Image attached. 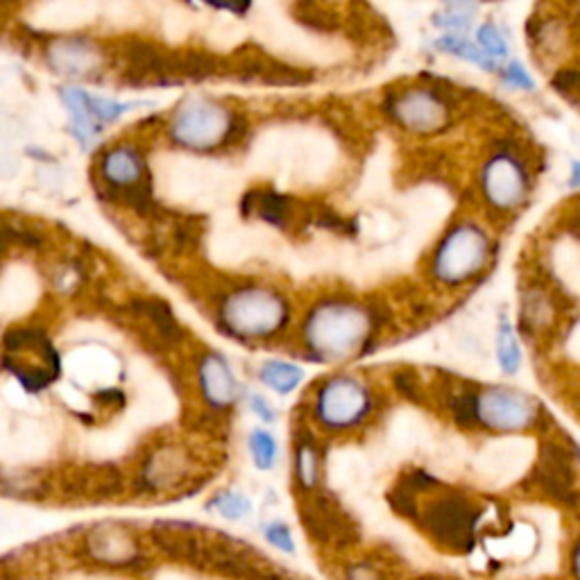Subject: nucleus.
<instances>
[{
  "mask_svg": "<svg viewBox=\"0 0 580 580\" xmlns=\"http://www.w3.org/2000/svg\"><path fill=\"white\" fill-rule=\"evenodd\" d=\"M381 329V313L363 300L323 298L302 323V350L315 363H345L370 350Z\"/></svg>",
  "mask_w": 580,
  "mask_h": 580,
  "instance_id": "nucleus-1",
  "label": "nucleus"
},
{
  "mask_svg": "<svg viewBox=\"0 0 580 580\" xmlns=\"http://www.w3.org/2000/svg\"><path fill=\"white\" fill-rule=\"evenodd\" d=\"M446 413L461 429L492 436H517L538 429L546 419L533 394L513 386H458L446 394Z\"/></svg>",
  "mask_w": 580,
  "mask_h": 580,
  "instance_id": "nucleus-2",
  "label": "nucleus"
},
{
  "mask_svg": "<svg viewBox=\"0 0 580 580\" xmlns=\"http://www.w3.org/2000/svg\"><path fill=\"white\" fill-rule=\"evenodd\" d=\"M290 302L263 283H245L229 290L218 306L223 331L243 342H268L279 338L290 323Z\"/></svg>",
  "mask_w": 580,
  "mask_h": 580,
  "instance_id": "nucleus-3",
  "label": "nucleus"
},
{
  "mask_svg": "<svg viewBox=\"0 0 580 580\" xmlns=\"http://www.w3.org/2000/svg\"><path fill=\"white\" fill-rule=\"evenodd\" d=\"M377 411L373 386L354 375H333L313 388L311 419L323 433L342 436L361 429Z\"/></svg>",
  "mask_w": 580,
  "mask_h": 580,
  "instance_id": "nucleus-4",
  "label": "nucleus"
},
{
  "mask_svg": "<svg viewBox=\"0 0 580 580\" xmlns=\"http://www.w3.org/2000/svg\"><path fill=\"white\" fill-rule=\"evenodd\" d=\"M492 259V243L477 223H456L442 234L431 252L429 275L444 288H461L477 279Z\"/></svg>",
  "mask_w": 580,
  "mask_h": 580,
  "instance_id": "nucleus-5",
  "label": "nucleus"
},
{
  "mask_svg": "<svg viewBox=\"0 0 580 580\" xmlns=\"http://www.w3.org/2000/svg\"><path fill=\"white\" fill-rule=\"evenodd\" d=\"M243 135V121L227 104L209 98L184 100L173 121L171 139L196 152H211L239 141Z\"/></svg>",
  "mask_w": 580,
  "mask_h": 580,
  "instance_id": "nucleus-6",
  "label": "nucleus"
},
{
  "mask_svg": "<svg viewBox=\"0 0 580 580\" xmlns=\"http://www.w3.org/2000/svg\"><path fill=\"white\" fill-rule=\"evenodd\" d=\"M479 189L488 209L499 216H510L531 196V173L524 156L510 148H494L481 164Z\"/></svg>",
  "mask_w": 580,
  "mask_h": 580,
  "instance_id": "nucleus-7",
  "label": "nucleus"
},
{
  "mask_svg": "<svg viewBox=\"0 0 580 580\" xmlns=\"http://www.w3.org/2000/svg\"><path fill=\"white\" fill-rule=\"evenodd\" d=\"M479 508L463 492H442L427 506H419L415 521L442 549L463 553L474 542V529H477Z\"/></svg>",
  "mask_w": 580,
  "mask_h": 580,
  "instance_id": "nucleus-8",
  "label": "nucleus"
},
{
  "mask_svg": "<svg viewBox=\"0 0 580 580\" xmlns=\"http://www.w3.org/2000/svg\"><path fill=\"white\" fill-rule=\"evenodd\" d=\"M386 114L408 135L431 137L452 123V100L433 85H413L386 98Z\"/></svg>",
  "mask_w": 580,
  "mask_h": 580,
  "instance_id": "nucleus-9",
  "label": "nucleus"
},
{
  "mask_svg": "<svg viewBox=\"0 0 580 580\" xmlns=\"http://www.w3.org/2000/svg\"><path fill=\"white\" fill-rule=\"evenodd\" d=\"M302 499L304 501L298 515L304 526V533L313 544L345 549L358 542V524L338 504V499L331 492L318 490Z\"/></svg>",
  "mask_w": 580,
  "mask_h": 580,
  "instance_id": "nucleus-10",
  "label": "nucleus"
},
{
  "mask_svg": "<svg viewBox=\"0 0 580 580\" xmlns=\"http://www.w3.org/2000/svg\"><path fill=\"white\" fill-rule=\"evenodd\" d=\"M5 363L14 377L33 390L48 386L58 377V354L46 336L18 329L5 336Z\"/></svg>",
  "mask_w": 580,
  "mask_h": 580,
  "instance_id": "nucleus-11",
  "label": "nucleus"
},
{
  "mask_svg": "<svg viewBox=\"0 0 580 580\" xmlns=\"http://www.w3.org/2000/svg\"><path fill=\"white\" fill-rule=\"evenodd\" d=\"M526 483H529L538 494H544L551 501H556V504L571 508L580 506L573 454L563 442L549 440L540 446L538 463L529 474V479H526Z\"/></svg>",
  "mask_w": 580,
  "mask_h": 580,
  "instance_id": "nucleus-12",
  "label": "nucleus"
},
{
  "mask_svg": "<svg viewBox=\"0 0 580 580\" xmlns=\"http://www.w3.org/2000/svg\"><path fill=\"white\" fill-rule=\"evenodd\" d=\"M193 477V456L179 442H164L143 458L139 483L148 494L177 492Z\"/></svg>",
  "mask_w": 580,
  "mask_h": 580,
  "instance_id": "nucleus-13",
  "label": "nucleus"
},
{
  "mask_svg": "<svg viewBox=\"0 0 580 580\" xmlns=\"http://www.w3.org/2000/svg\"><path fill=\"white\" fill-rule=\"evenodd\" d=\"M85 551L91 563L112 569L137 565L139 558L143 556L135 531L116 521H104L93 526L85 538Z\"/></svg>",
  "mask_w": 580,
  "mask_h": 580,
  "instance_id": "nucleus-14",
  "label": "nucleus"
},
{
  "mask_svg": "<svg viewBox=\"0 0 580 580\" xmlns=\"http://www.w3.org/2000/svg\"><path fill=\"white\" fill-rule=\"evenodd\" d=\"M100 173L114 191L127 196L137 206H148L150 193L146 187V164L143 156L131 148H116L102 156Z\"/></svg>",
  "mask_w": 580,
  "mask_h": 580,
  "instance_id": "nucleus-15",
  "label": "nucleus"
},
{
  "mask_svg": "<svg viewBox=\"0 0 580 580\" xmlns=\"http://www.w3.org/2000/svg\"><path fill=\"white\" fill-rule=\"evenodd\" d=\"M198 386L204 404L216 413H225L239 402V381L218 352H206L198 361Z\"/></svg>",
  "mask_w": 580,
  "mask_h": 580,
  "instance_id": "nucleus-16",
  "label": "nucleus"
},
{
  "mask_svg": "<svg viewBox=\"0 0 580 580\" xmlns=\"http://www.w3.org/2000/svg\"><path fill=\"white\" fill-rule=\"evenodd\" d=\"M293 483L302 496L323 490L325 479V446L313 429L295 427L293 431Z\"/></svg>",
  "mask_w": 580,
  "mask_h": 580,
  "instance_id": "nucleus-17",
  "label": "nucleus"
},
{
  "mask_svg": "<svg viewBox=\"0 0 580 580\" xmlns=\"http://www.w3.org/2000/svg\"><path fill=\"white\" fill-rule=\"evenodd\" d=\"M46 60L52 71L68 77H80L93 73L100 66L102 52L96 43L85 39H62L48 46Z\"/></svg>",
  "mask_w": 580,
  "mask_h": 580,
  "instance_id": "nucleus-18",
  "label": "nucleus"
},
{
  "mask_svg": "<svg viewBox=\"0 0 580 580\" xmlns=\"http://www.w3.org/2000/svg\"><path fill=\"white\" fill-rule=\"evenodd\" d=\"M75 496L91 499V501H108L123 492V477L114 465H93L80 469L73 477Z\"/></svg>",
  "mask_w": 580,
  "mask_h": 580,
  "instance_id": "nucleus-19",
  "label": "nucleus"
},
{
  "mask_svg": "<svg viewBox=\"0 0 580 580\" xmlns=\"http://www.w3.org/2000/svg\"><path fill=\"white\" fill-rule=\"evenodd\" d=\"M243 214H254L273 227L286 229L295 220V204L277 191H250L243 200Z\"/></svg>",
  "mask_w": 580,
  "mask_h": 580,
  "instance_id": "nucleus-20",
  "label": "nucleus"
},
{
  "mask_svg": "<svg viewBox=\"0 0 580 580\" xmlns=\"http://www.w3.org/2000/svg\"><path fill=\"white\" fill-rule=\"evenodd\" d=\"M62 100H64V108L68 110L71 129H73L75 139L83 146H91L98 135V121L93 118L89 110V93L77 87H68L62 91Z\"/></svg>",
  "mask_w": 580,
  "mask_h": 580,
  "instance_id": "nucleus-21",
  "label": "nucleus"
},
{
  "mask_svg": "<svg viewBox=\"0 0 580 580\" xmlns=\"http://www.w3.org/2000/svg\"><path fill=\"white\" fill-rule=\"evenodd\" d=\"M137 315L148 323L154 338H160L162 342H166V345H173V342H177L181 338V327L177 325L175 315L171 313V308L164 302L141 300L137 304Z\"/></svg>",
  "mask_w": 580,
  "mask_h": 580,
  "instance_id": "nucleus-22",
  "label": "nucleus"
},
{
  "mask_svg": "<svg viewBox=\"0 0 580 580\" xmlns=\"http://www.w3.org/2000/svg\"><path fill=\"white\" fill-rule=\"evenodd\" d=\"M553 315H556V306H553L551 295L542 288L526 290L521 298V325L533 333H540L553 325Z\"/></svg>",
  "mask_w": 580,
  "mask_h": 580,
  "instance_id": "nucleus-23",
  "label": "nucleus"
},
{
  "mask_svg": "<svg viewBox=\"0 0 580 580\" xmlns=\"http://www.w3.org/2000/svg\"><path fill=\"white\" fill-rule=\"evenodd\" d=\"M259 381L270 388L277 394H290L295 392L302 381H304V373L302 367L295 363H288V361H266L259 367Z\"/></svg>",
  "mask_w": 580,
  "mask_h": 580,
  "instance_id": "nucleus-24",
  "label": "nucleus"
},
{
  "mask_svg": "<svg viewBox=\"0 0 580 580\" xmlns=\"http://www.w3.org/2000/svg\"><path fill=\"white\" fill-rule=\"evenodd\" d=\"M533 35V50L540 55H558L567 43V25L558 16H542L531 28Z\"/></svg>",
  "mask_w": 580,
  "mask_h": 580,
  "instance_id": "nucleus-25",
  "label": "nucleus"
},
{
  "mask_svg": "<svg viewBox=\"0 0 580 580\" xmlns=\"http://www.w3.org/2000/svg\"><path fill=\"white\" fill-rule=\"evenodd\" d=\"M436 48L446 55H454L458 60H465L474 66L486 68V71H496V62H492L486 52L479 48L477 41H469L463 35H442L436 39Z\"/></svg>",
  "mask_w": 580,
  "mask_h": 580,
  "instance_id": "nucleus-26",
  "label": "nucleus"
},
{
  "mask_svg": "<svg viewBox=\"0 0 580 580\" xmlns=\"http://www.w3.org/2000/svg\"><path fill=\"white\" fill-rule=\"evenodd\" d=\"M496 363L506 377L517 375L521 367V350L515 336V327L510 325L506 315L499 320L496 327Z\"/></svg>",
  "mask_w": 580,
  "mask_h": 580,
  "instance_id": "nucleus-27",
  "label": "nucleus"
},
{
  "mask_svg": "<svg viewBox=\"0 0 580 580\" xmlns=\"http://www.w3.org/2000/svg\"><path fill=\"white\" fill-rule=\"evenodd\" d=\"M248 450L259 471H270L279 463V442L266 429H252L248 436Z\"/></svg>",
  "mask_w": 580,
  "mask_h": 580,
  "instance_id": "nucleus-28",
  "label": "nucleus"
},
{
  "mask_svg": "<svg viewBox=\"0 0 580 580\" xmlns=\"http://www.w3.org/2000/svg\"><path fill=\"white\" fill-rule=\"evenodd\" d=\"M206 510L220 515L227 521H243L252 515V501L239 490H223L206 504Z\"/></svg>",
  "mask_w": 580,
  "mask_h": 580,
  "instance_id": "nucleus-29",
  "label": "nucleus"
},
{
  "mask_svg": "<svg viewBox=\"0 0 580 580\" xmlns=\"http://www.w3.org/2000/svg\"><path fill=\"white\" fill-rule=\"evenodd\" d=\"M477 43L492 62L506 60L508 52H510L508 37L492 21H486V23L479 25V28H477Z\"/></svg>",
  "mask_w": 580,
  "mask_h": 580,
  "instance_id": "nucleus-30",
  "label": "nucleus"
},
{
  "mask_svg": "<svg viewBox=\"0 0 580 580\" xmlns=\"http://www.w3.org/2000/svg\"><path fill=\"white\" fill-rule=\"evenodd\" d=\"M261 535L277 551L288 553V556H295V551H298L295 538H293V531H290V526L286 521H279V519L266 521L261 526Z\"/></svg>",
  "mask_w": 580,
  "mask_h": 580,
  "instance_id": "nucleus-31",
  "label": "nucleus"
},
{
  "mask_svg": "<svg viewBox=\"0 0 580 580\" xmlns=\"http://www.w3.org/2000/svg\"><path fill=\"white\" fill-rule=\"evenodd\" d=\"M436 28L446 30V35H463L469 30V25L474 23V10L469 8H450L442 10L433 16Z\"/></svg>",
  "mask_w": 580,
  "mask_h": 580,
  "instance_id": "nucleus-32",
  "label": "nucleus"
},
{
  "mask_svg": "<svg viewBox=\"0 0 580 580\" xmlns=\"http://www.w3.org/2000/svg\"><path fill=\"white\" fill-rule=\"evenodd\" d=\"M89 110H91V114H93V118L98 123H112V121L121 118L123 114H127L131 110V104L108 100V98L89 96Z\"/></svg>",
  "mask_w": 580,
  "mask_h": 580,
  "instance_id": "nucleus-33",
  "label": "nucleus"
},
{
  "mask_svg": "<svg viewBox=\"0 0 580 580\" xmlns=\"http://www.w3.org/2000/svg\"><path fill=\"white\" fill-rule=\"evenodd\" d=\"M551 85L556 87L560 96H565L569 102L580 104V71L576 68H560L556 75H553Z\"/></svg>",
  "mask_w": 580,
  "mask_h": 580,
  "instance_id": "nucleus-34",
  "label": "nucleus"
},
{
  "mask_svg": "<svg viewBox=\"0 0 580 580\" xmlns=\"http://www.w3.org/2000/svg\"><path fill=\"white\" fill-rule=\"evenodd\" d=\"M501 80L517 91H533L535 89L531 73L524 68L521 62H508L504 68H501Z\"/></svg>",
  "mask_w": 580,
  "mask_h": 580,
  "instance_id": "nucleus-35",
  "label": "nucleus"
},
{
  "mask_svg": "<svg viewBox=\"0 0 580 580\" xmlns=\"http://www.w3.org/2000/svg\"><path fill=\"white\" fill-rule=\"evenodd\" d=\"M342 580H388L381 565L373 560H356L342 569Z\"/></svg>",
  "mask_w": 580,
  "mask_h": 580,
  "instance_id": "nucleus-36",
  "label": "nucleus"
},
{
  "mask_svg": "<svg viewBox=\"0 0 580 580\" xmlns=\"http://www.w3.org/2000/svg\"><path fill=\"white\" fill-rule=\"evenodd\" d=\"M250 408L261 421H266V425H275L277 413H275L273 404L263 398V394H250Z\"/></svg>",
  "mask_w": 580,
  "mask_h": 580,
  "instance_id": "nucleus-37",
  "label": "nucleus"
},
{
  "mask_svg": "<svg viewBox=\"0 0 580 580\" xmlns=\"http://www.w3.org/2000/svg\"><path fill=\"white\" fill-rule=\"evenodd\" d=\"M202 3L231 14H248V10L252 8V0H202Z\"/></svg>",
  "mask_w": 580,
  "mask_h": 580,
  "instance_id": "nucleus-38",
  "label": "nucleus"
},
{
  "mask_svg": "<svg viewBox=\"0 0 580 580\" xmlns=\"http://www.w3.org/2000/svg\"><path fill=\"white\" fill-rule=\"evenodd\" d=\"M569 569H571V578L580 580V538L576 540V544L571 546V560H569Z\"/></svg>",
  "mask_w": 580,
  "mask_h": 580,
  "instance_id": "nucleus-39",
  "label": "nucleus"
},
{
  "mask_svg": "<svg viewBox=\"0 0 580 580\" xmlns=\"http://www.w3.org/2000/svg\"><path fill=\"white\" fill-rule=\"evenodd\" d=\"M569 187H571V189H580V162H573V164H571Z\"/></svg>",
  "mask_w": 580,
  "mask_h": 580,
  "instance_id": "nucleus-40",
  "label": "nucleus"
},
{
  "mask_svg": "<svg viewBox=\"0 0 580 580\" xmlns=\"http://www.w3.org/2000/svg\"><path fill=\"white\" fill-rule=\"evenodd\" d=\"M446 3H452L454 8H469V5H477V3H488V0H446Z\"/></svg>",
  "mask_w": 580,
  "mask_h": 580,
  "instance_id": "nucleus-41",
  "label": "nucleus"
},
{
  "mask_svg": "<svg viewBox=\"0 0 580 580\" xmlns=\"http://www.w3.org/2000/svg\"><path fill=\"white\" fill-rule=\"evenodd\" d=\"M415 580H446L442 576H421V578H415Z\"/></svg>",
  "mask_w": 580,
  "mask_h": 580,
  "instance_id": "nucleus-42",
  "label": "nucleus"
},
{
  "mask_svg": "<svg viewBox=\"0 0 580 580\" xmlns=\"http://www.w3.org/2000/svg\"><path fill=\"white\" fill-rule=\"evenodd\" d=\"M270 580H300V578H279V576H273Z\"/></svg>",
  "mask_w": 580,
  "mask_h": 580,
  "instance_id": "nucleus-43",
  "label": "nucleus"
},
{
  "mask_svg": "<svg viewBox=\"0 0 580 580\" xmlns=\"http://www.w3.org/2000/svg\"><path fill=\"white\" fill-rule=\"evenodd\" d=\"M576 225H578V229H580V206H578V214H576Z\"/></svg>",
  "mask_w": 580,
  "mask_h": 580,
  "instance_id": "nucleus-44",
  "label": "nucleus"
},
{
  "mask_svg": "<svg viewBox=\"0 0 580 580\" xmlns=\"http://www.w3.org/2000/svg\"><path fill=\"white\" fill-rule=\"evenodd\" d=\"M0 580H5V578H3V576H0Z\"/></svg>",
  "mask_w": 580,
  "mask_h": 580,
  "instance_id": "nucleus-45",
  "label": "nucleus"
}]
</instances>
